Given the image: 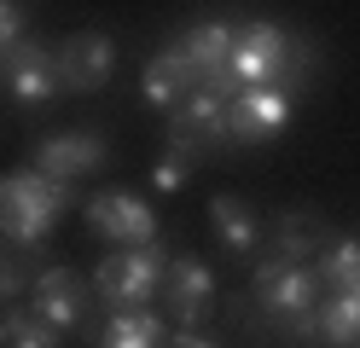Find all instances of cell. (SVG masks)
<instances>
[{
	"label": "cell",
	"instance_id": "cb8c5ba5",
	"mask_svg": "<svg viewBox=\"0 0 360 348\" xmlns=\"http://www.w3.org/2000/svg\"><path fill=\"white\" fill-rule=\"evenodd\" d=\"M0 87H6V64H0Z\"/></svg>",
	"mask_w": 360,
	"mask_h": 348
},
{
	"label": "cell",
	"instance_id": "9c48e42d",
	"mask_svg": "<svg viewBox=\"0 0 360 348\" xmlns=\"http://www.w3.org/2000/svg\"><path fill=\"white\" fill-rule=\"evenodd\" d=\"M163 290H169V314L180 319V331H204V319L215 308V273L204 255H174L163 273Z\"/></svg>",
	"mask_w": 360,
	"mask_h": 348
},
{
	"label": "cell",
	"instance_id": "ffe728a7",
	"mask_svg": "<svg viewBox=\"0 0 360 348\" xmlns=\"http://www.w3.org/2000/svg\"><path fill=\"white\" fill-rule=\"evenodd\" d=\"M186 180H192V157H186V151H174V146H169L163 157L151 162V186H157V192H180Z\"/></svg>",
	"mask_w": 360,
	"mask_h": 348
},
{
	"label": "cell",
	"instance_id": "7402d4cb",
	"mask_svg": "<svg viewBox=\"0 0 360 348\" xmlns=\"http://www.w3.org/2000/svg\"><path fill=\"white\" fill-rule=\"evenodd\" d=\"M24 41V6L18 0H0V64H6V53Z\"/></svg>",
	"mask_w": 360,
	"mask_h": 348
},
{
	"label": "cell",
	"instance_id": "44dd1931",
	"mask_svg": "<svg viewBox=\"0 0 360 348\" xmlns=\"http://www.w3.org/2000/svg\"><path fill=\"white\" fill-rule=\"evenodd\" d=\"M30 278H35V273H30L24 255H18V250H0V308H12V296L24 290Z\"/></svg>",
	"mask_w": 360,
	"mask_h": 348
},
{
	"label": "cell",
	"instance_id": "d4e9b609",
	"mask_svg": "<svg viewBox=\"0 0 360 348\" xmlns=\"http://www.w3.org/2000/svg\"><path fill=\"white\" fill-rule=\"evenodd\" d=\"M349 290H354V296H360V278H354V285H349Z\"/></svg>",
	"mask_w": 360,
	"mask_h": 348
},
{
	"label": "cell",
	"instance_id": "5bb4252c",
	"mask_svg": "<svg viewBox=\"0 0 360 348\" xmlns=\"http://www.w3.org/2000/svg\"><path fill=\"white\" fill-rule=\"evenodd\" d=\"M210 221H215V238L227 244L233 255H250V250L262 244V221H256V209L244 203V198L215 192V198H210Z\"/></svg>",
	"mask_w": 360,
	"mask_h": 348
},
{
	"label": "cell",
	"instance_id": "30bf717a",
	"mask_svg": "<svg viewBox=\"0 0 360 348\" xmlns=\"http://www.w3.org/2000/svg\"><path fill=\"white\" fill-rule=\"evenodd\" d=\"M6 93L18 105H53L64 82H58V58L47 53V46H35V41H18L12 53H6Z\"/></svg>",
	"mask_w": 360,
	"mask_h": 348
},
{
	"label": "cell",
	"instance_id": "e0dca14e",
	"mask_svg": "<svg viewBox=\"0 0 360 348\" xmlns=\"http://www.w3.org/2000/svg\"><path fill=\"white\" fill-rule=\"evenodd\" d=\"M99 348H163V319L146 308H122L99 331Z\"/></svg>",
	"mask_w": 360,
	"mask_h": 348
},
{
	"label": "cell",
	"instance_id": "d6986e66",
	"mask_svg": "<svg viewBox=\"0 0 360 348\" xmlns=\"http://www.w3.org/2000/svg\"><path fill=\"white\" fill-rule=\"evenodd\" d=\"M314 273H320V285L326 290H349L354 278H360V238H331L320 255H314Z\"/></svg>",
	"mask_w": 360,
	"mask_h": 348
},
{
	"label": "cell",
	"instance_id": "8fae6325",
	"mask_svg": "<svg viewBox=\"0 0 360 348\" xmlns=\"http://www.w3.org/2000/svg\"><path fill=\"white\" fill-rule=\"evenodd\" d=\"M105 134H53V139H35V169L41 174H53V180H82V174H94L105 169Z\"/></svg>",
	"mask_w": 360,
	"mask_h": 348
},
{
	"label": "cell",
	"instance_id": "2e32d148",
	"mask_svg": "<svg viewBox=\"0 0 360 348\" xmlns=\"http://www.w3.org/2000/svg\"><path fill=\"white\" fill-rule=\"evenodd\" d=\"M320 337L326 348H360V296L354 290H331L320 296Z\"/></svg>",
	"mask_w": 360,
	"mask_h": 348
},
{
	"label": "cell",
	"instance_id": "603a6c76",
	"mask_svg": "<svg viewBox=\"0 0 360 348\" xmlns=\"http://www.w3.org/2000/svg\"><path fill=\"white\" fill-rule=\"evenodd\" d=\"M169 348H221L215 337H204V331H174L169 337Z\"/></svg>",
	"mask_w": 360,
	"mask_h": 348
},
{
	"label": "cell",
	"instance_id": "7a4b0ae2",
	"mask_svg": "<svg viewBox=\"0 0 360 348\" xmlns=\"http://www.w3.org/2000/svg\"><path fill=\"white\" fill-rule=\"evenodd\" d=\"M174 262V250L163 238H151V244H122V250H110L105 262L94 267V296L105 302V308H146V302L163 290V273Z\"/></svg>",
	"mask_w": 360,
	"mask_h": 348
},
{
	"label": "cell",
	"instance_id": "7c38bea8",
	"mask_svg": "<svg viewBox=\"0 0 360 348\" xmlns=\"http://www.w3.org/2000/svg\"><path fill=\"white\" fill-rule=\"evenodd\" d=\"M35 314L53 325V331H76L82 314H87V290H82V278L70 262H53V267H41L35 278Z\"/></svg>",
	"mask_w": 360,
	"mask_h": 348
},
{
	"label": "cell",
	"instance_id": "4fadbf2b",
	"mask_svg": "<svg viewBox=\"0 0 360 348\" xmlns=\"http://www.w3.org/2000/svg\"><path fill=\"white\" fill-rule=\"evenodd\" d=\"M331 238H326V221L314 215V209H285V215L274 221V250L267 255H279V262H297L308 267L314 255H320Z\"/></svg>",
	"mask_w": 360,
	"mask_h": 348
},
{
	"label": "cell",
	"instance_id": "9a60e30c",
	"mask_svg": "<svg viewBox=\"0 0 360 348\" xmlns=\"http://www.w3.org/2000/svg\"><path fill=\"white\" fill-rule=\"evenodd\" d=\"M192 87H198V76H192V64L180 58V46H169V53H157V58L146 64V99H151L157 110H174Z\"/></svg>",
	"mask_w": 360,
	"mask_h": 348
},
{
	"label": "cell",
	"instance_id": "52a82bcc",
	"mask_svg": "<svg viewBox=\"0 0 360 348\" xmlns=\"http://www.w3.org/2000/svg\"><path fill=\"white\" fill-rule=\"evenodd\" d=\"M82 215H87V232H99L110 244H151L157 238L151 203L134 198V192H94L82 203Z\"/></svg>",
	"mask_w": 360,
	"mask_h": 348
},
{
	"label": "cell",
	"instance_id": "6da1fadb",
	"mask_svg": "<svg viewBox=\"0 0 360 348\" xmlns=\"http://www.w3.org/2000/svg\"><path fill=\"white\" fill-rule=\"evenodd\" d=\"M76 203V186L70 180H53L41 169H12L0 180V238L12 250H41L47 244L53 221Z\"/></svg>",
	"mask_w": 360,
	"mask_h": 348
},
{
	"label": "cell",
	"instance_id": "ac0fdd59",
	"mask_svg": "<svg viewBox=\"0 0 360 348\" xmlns=\"http://www.w3.org/2000/svg\"><path fill=\"white\" fill-rule=\"evenodd\" d=\"M0 348H64V331H53L35 308H6L0 314Z\"/></svg>",
	"mask_w": 360,
	"mask_h": 348
},
{
	"label": "cell",
	"instance_id": "5b68a950",
	"mask_svg": "<svg viewBox=\"0 0 360 348\" xmlns=\"http://www.w3.org/2000/svg\"><path fill=\"white\" fill-rule=\"evenodd\" d=\"M233 46H238V23L233 18H204V23H192V30L180 35V58L192 64L198 87L233 99L238 93V82H233Z\"/></svg>",
	"mask_w": 360,
	"mask_h": 348
},
{
	"label": "cell",
	"instance_id": "8992f818",
	"mask_svg": "<svg viewBox=\"0 0 360 348\" xmlns=\"http://www.w3.org/2000/svg\"><path fill=\"white\" fill-rule=\"evenodd\" d=\"M290 122V93L279 87H238L227 99V139L233 146H262V139L285 134Z\"/></svg>",
	"mask_w": 360,
	"mask_h": 348
},
{
	"label": "cell",
	"instance_id": "3957f363",
	"mask_svg": "<svg viewBox=\"0 0 360 348\" xmlns=\"http://www.w3.org/2000/svg\"><path fill=\"white\" fill-rule=\"evenodd\" d=\"M250 302L267 314V331H274L279 319L320 308V273L297 267V262H279V255H262L250 267Z\"/></svg>",
	"mask_w": 360,
	"mask_h": 348
},
{
	"label": "cell",
	"instance_id": "ba28073f",
	"mask_svg": "<svg viewBox=\"0 0 360 348\" xmlns=\"http://www.w3.org/2000/svg\"><path fill=\"white\" fill-rule=\"evenodd\" d=\"M58 82L70 93H99L110 82V70H117V41H110L105 30H76L58 41Z\"/></svg>",
	"mask_w": 360,
	"mask_h": 348
},
{
	"label": "cell",
	"instance_id": "277c9868",
	"mask_svg": "<svg viewBox=\"0 0 360 348\" xmlns=\"http://www.w3.org/2000/svg\"><path fill=\"white\" fill-rule=\"evenodd\" d=\"M169 146L186 151L192 162L198 157H221L233 146V139H227V99L210 93V87H192L186 99L169 110Z\"/></svg>",
	"mask_w": 360,
	"mask_h": 348
}]
</instances>
